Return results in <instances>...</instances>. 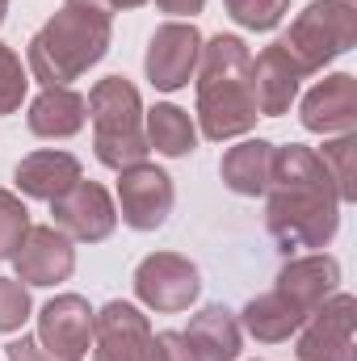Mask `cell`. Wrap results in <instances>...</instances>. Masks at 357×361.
<instances>
[{"mask_svg": "<svg viewBox=\"0 0 357 361\" xmlns=\"http://www.w3.org/2000/svg\"><path fill=\"white\" fill-rule=\"evenodd\" d=\"M4 13H8V0H0V25H4Z\"/></svg>", "mask_w": 357, "mask_h": 361, "instance_id": "1f68e13d", "label": "cell"}, {"mask_svg": "<svg viewBox=\"0 0 357 361\" xmlns=\"http://www.w3.org/2000/svg\"><path fill=\"white\" fill-rule=\"evenodd\" d=\"M4 361H55L34 336H17L13 345H4Z\"/></svg>", "mask_w": 357, "mask_h": 361, "instance_id": "f1b7e54d", "label": "cell"}, {"mask_svg": "<svg viewBox=\"0 0 357 361\" xmlns=\"http://www.w3.org/2000/svg\"><path fill=\"white\" fill-rule=\"evenodd\" d=\"M273 147L269 139H244L236 147L223 152V164H219V177L231 193L240 197H265L269 185V160H273Z\"/></svg>", "mask_w": 357, "mask_h": 361, "instance_id": "ffe728a7", "label": "cell"}, {"mask_svg": "<svg viewBox=\"0 0 357 361\" xmlns=\"http://www.w3.org/2000/svg\"><path fill=\"white\" fill-rule=\"evenodd\" d=\"M34 302H30V286H21L17 277H0V332H21V324L30 319Z\"/></svg>", "mask_w": 357, "mask_h": 361, "instance_id": "4316f807", "label": "cell"}, {"mask_svg": "<svg viewBox=\"0 0 357 361\" xmlns=\"http://www.w3.org/2000/svg\"><path fill=\"white\" fill-rule=\"evenodd\" d=\"M92 361H152V324L147 315L114 298L92 315Z\"/></svg>", "mask_w": 357, "mask_h": 361, "instance_id": "30bf717a", "label": "cell"}, {"mask_svg": "<svg viewBox=\"0 0 357 361\" xmlns=\"http://www.w3.org/2000/svg\"><path fill=\"white\" fill-rule=\"evenodd\" d=\"M353 328H357V298L345 294V290H337L294 332L298 336L294 357L298 361H357Z\"/></svg>", "mask_w": 357, "mask_h": 361, "instance_id": "52a82bcc", "label": "cell"}, {"mask_svg": "<svg viewBox=\"0 0 357 361\" xmlns=\"http://www.w3.org/2000/svg\"><path fill=\"white\" fill-rule=\"evenodd\" d=\"M277 294H286L303 315H311L320 302H328L341 290V261L328 252H307V257H290L277 273Z\"/></svg>", "mask_w": 357, "mask_h": 361, "instance_id": "9a60e30c", "label": "cell"}, {"mask_svg": "<svg viewBox=\"0 0 357 361\" xmlns=\"http://www.w3.org/2000/svg\"><path fill=\"white\" fill-rule=\"evenodd\" d=\"M30 92V72L13 47L0 42V114H17Z\"/></svg>", "mask_w": 357, "mask_h": 361, "instance_id": "484cf974", "label": "cell"}, {"mask_svg": "<svg viewBox=\"0 0 357 361\" xmlns=\"http://www.w3.org/2000/svg\"><path fill=\"white\" fill-rule=\"evenodd\" d=\"M30 231V210L13 189H0V261H13L17 244Z\"/></svg>", "mask_w": 357, "mask_h": 361, "instance_id": "d4e9b609", "label": "cell"}, {"mask_svg": "<svg viewBox=\"0 0 357 361\" xmlns=\"http://www.w3.org/2000/svg\"><path fill=\"white\" fill-rule=\"evenodd\" d=\"M198 55H202V34L193 21H164L156 25L147 55H143V72L152 80V89L177 92L193 80L198 72Z\"/></svg>", "mask_w": 357, "mask_h": 361, "instance_id": "9c48e42d", "label": "cell"}, {"mask_svg": "<svg viewBox=\"0 0 357 361\" xmlns=\"http://www.w3.org/2000/svg\"><path fill=\"white\" fill-rule=\"evenodd\" d=\"M173 202H177V189L173 177L156 164H131L118 173V219L131 227V231H156L169 223L173 214Z\"/></svg>", "mask_w": 357, "mask_h": 361, "instance_id": "ba28073f", "label": "cell"}, {"mask_svg": "<svg viewBox=\"0 0 357 361\" xmlns=\"http://www.w3.org/2000/svg\"><path fill=\"white\" fill-rule=\"evenodd\" d=\"M13 269L21 286H59L76 269V244L55 223H42V227L30 223L25 240L13 252Z\"/></svg>", "mask_w": 357, "mask_h": 361, "instance_id": "4fadbf2b", "label": "cell"}, {"mask_svg": "<svg viewBox=\"0 0 357 361\" xmlns=\"http://www.w3.org/2000/svg\"><path fill=\"white\" fill-rule=\"evenodd\" d=\"M92 118V152L105 169L122 173L131 164L147 160V135H143V97L126 76H105L85 97Z\"/></svg>", "mask_w": 357, "mask_h": 361, "instance_id": "277c9868", "label": "cell"}, {"mask_svg": "<svg viewBox=\"0 0 357 361\" xmlns=\"http://www.w3.org/2000/svg\"><path fill=\"white\" fill-rule=\"evenodd\" d=\"M227 4V17L253 34H269L282 25V17L290 13V0H223Z\"/></svg>", "mask_w": 357, "mask_h": 361, "instance_id": "cb8c5ba5", "label": "cell"}, {"mask_svg": "<svg viewBox=\"0 0 357 361\" xmlns=\"http://www.w3.org/2000/svg\"><path fill=\"white\" fill-rule=\"evenodd\" d=\"M109 4H114V13H118V8H143L147 0H109Z\"/></svg>", "mask_w": 357, "mask_h": 361, "instance_id": "4dcf8cb0", "label": "cell"}, {"mask_svg": "<svg viewBox=\"0 0 357 361\" xmlns=\"http://www.w3.org/2000/svg\"><path fill=\"white\" fill-rule=\"evenodd\" d=\"M341 206L345 202L337 185L311 147L303 143L273 147L265 185V227L286 257L303 248H328L341 231Z\"/></svg>", "mask_w": 357, "mask_h": 361, "instance_id": "6da1fadb", "label": "cell"}, {"mask_svg": "<svg viewBox=\"0 0 357 361\" xmlns=\"http://www.w3.org/2000/svg\"><path fill=\"white\" fill-rule=\"evenodd\" d=\"M152 361H206L193 345H189V336L185 332H152Z\"/></svg>", "mask_w": 357, "mask_h": 361, "instance_id": "83f0119b", "label": "cell"}, {"mask_svg": "<svg viewBox=\"0 0 357 361\" xmlns=\"http://www.w3.org/2000/svg\"><path fill=\"white\" fill-rule=\"evenodd\" d=\"M156 8H160V13H169L173 21H181V17H189V21H193V17L206 8V0H156Z\"/></svg>", "mask_w": 357, "mask_h": 361, "instance_id": "f546056e", "label": "cell"}, {"mask_svg": "<svg viewBox=\"0 0 357 361\" xmlns=\"http://www.w3.org/2000/svg\"><path fill=\"white\" fill-rule=\"evenodd\" d=\"M85 177L80 173V160L72 156V152H55V147H42V152H30L21 164H17V189L25 193V197H34V202H55V197H63L76 180Z\"/></svg>", "mask_w": 357, "mask_h": 361, "instance_id": "ac0fdd59", "label": "cell"}, {"mask_svg": "<svg viewBox=\"0 0 357 361\" xmlns=\"http://www.w3.org/2000/svg\"><path fill=\"white\" fill-rule=\"evenodd\" d=\"M143 135H147V147L169 156V160H181V156H189L198 147L193 118L173 101H156L152 109H143Z\"/></svg>", "mask_w": 357, "mask_h": 361, "instance_id": "7402d4cb", "label": "cell"}, {"mask_svg": "<svg viewBox=\"0 0 357 361\" xmlns=\"http://www.w3.org/2000/svg\"><path fill=\"white\" fill-rule=\"evenodd\" d=\"M92 311L80 294H55L38 311V345L55 361H89L92 349Z\"/></svg>", "mask_w": 357, "mask_h": 361, "instance_id": "7c38bea8", "label": "cell"}, {"mask_svg": "<svg viewBox=\"0 0 357 361\" xmlns=\"http://www.w3.org/2000/svg\"><path fill=\"white\" fill-rule=\"evenodd\" d=\"M353 152H357V130H349V135H328V139H324V152H315V156L324 160L332 185H337L341 202H353L357 197V189H353Z\"/></svg>", "mask_w": 357, "mask_h": 361, "instance_id": "603a6c76", "label": "cell"}, {"mask_svg": "<svg viewBox=\"0 0 357 361\" xmlns=\"http://www.w3.org/2000/svg\"><path fill=\"white\" fill-rule=\"evenodd\" d=\"M135 298L156 311V315H177V311H189L202 294V273L189 257L181 252H152L135 265Z\"/></svg>", "mask_w": 357, "mask_h": 361, "instance_id": "8992f818", "label": "cell"}, {"mask_svg": "<svg viewBox=\"0 0 357 361\" xmlns=\"http://www.w3.org/2000/svg\"><path fill=\"white\" fill-rule=\"evenodd\" d=\"M248 72H253V51L244 38L214 34L210 42H202L193 89H198V135H206L210 143L240 139L257 126L261 109Z\"/></svg>", "mask_w": 357, "mask_h": 361, "instance_id": "7a4b0ae2", "label": "cell"}, {"mask_svg": "<svg viewBox=\"0 0 357 361\" xmlns=\"http://www.w3.org/2000/svg\"><path fill=\"white\" fill-rule=\"evenodd\" d=\"M298 122L311 135H324V139L357 130V76L332 72L315 89H307L303 101H298Z\"/></svg>", "mask_w": 357, "mask_h": 361, "instance_id": "5bb4252c", "label": "cell"}, {"mask_svg": "<svg viewBox=\"0 0 357 361\" xmlns=\"http://www.w3.org/2000/svg\"><path fill=\"white\" fill-rule=\"evenodd\" d=\"M303 311L286 298V294H277V290H269V294H257L244 311H240V328L253 336V341H261V345H282V341H290L298 328H303Z\"/></svg>", "mask_w": 357, "mask_h": 361, "instance_id": "44dd1931", "label": "cell"}, {"mask_svg": "<svg viewBox=\"0 0 357 361\" xmlns=\"http://www.w3.org/2000/svg\"><path fill=\"white\" fill-rule=\"evenodd\" d=\"M277 42L303 76H315L357 47V4L353 0H311L290 21L286 38Z\"/></svg>", "mask_w": 357, "mask_h": 361, "instance_id": "5b68a950", "label": "cell"}, {"mask_svg": "<svg viewBox=\"0 0 357 361\" xmlns=\"http://www.w3.org/2000/svg\"><path fill=\"white\" fill-rule=\"evenodd\" d=\"M248 80H253V97H257L261 118H282V114H290V105L298 101L303 72H298L294 59L282 51V42H269L265 51L253 59Z\"/></svg>", "mask_w": 357, "mask_h": 361, "instance_id": "2e32d148", "label": "cell"}, {"mask_svg": "<svg viewBox=\"0 0 357 361\" xmlns=\"http://www.w3.org/2000/svg\"><path fill=\"white\" fill-rule=\"evenodd\" d=\"M51 214H55V227L72 244H101L118 227V206H114L109 189L97 185V180H85V177L76 180L63 197L51 202Z\"/></svg>", "mask_w": 357, "mask_h": 361, "instance_id": "8fae6325", "label": "cell"}, {"mask_svg": "<svg viewBox=\"0 0 357 361\" xmlns=\"http://www.w3.org/2000/svg\"><path fill=\"white\" fill-rule=\"evenodd\" d=\"M109 38H114V13L80 4V0H63V8L30 38L25 72L42 89L72 85L105 59Z\"/></svg>", "mask_w": 357, "mask_h": 361, "instance_id": "3957f363", "label": "cell"}, {"mask_svg": "<svg viewBox=\"0 0 357 361\" xmlns=\"http://www.w3.org/2000/svg\"><path fill=\"white\" fill-rule=\"evenodd\" d=\"M185 336H189V345H193L206 361H240V349H244L240 315H236V311H227L223 302L202 307V311L189 319Z\"/></svg>", "mask_w": 357, "mask_h": 361, "instance_id": "d6986e66", "label": "cell"}, {"mask_svg": "<svg viewBox=\"0 0 357 361\" xmlns=\"http://www.w3.org/2000/svg\"><path fill=\"white\" fill-rule=\"evenodd\" d=\"M85 122H89V105L72 85L42 89L30 101V114H25V126L38 139H72L85 130Z\"/></svg>", "mask_w": 357, "mask_h": 361, "instance_id": "e0dca14e", "label": "cell"}]
</instances>
